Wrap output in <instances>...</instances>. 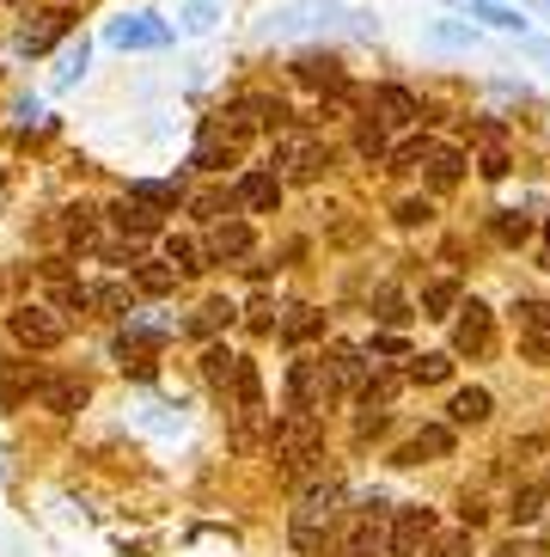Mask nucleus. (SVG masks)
<instances>
[{"label":"nucleus","mask_w":550,"mask_h":557,"mask_svg":"<svg viewBox=\"0 0 550 557\" xmlns=\"http://www.w3.org/2000/svg\"><path fill=\"white\" fill-rule=\"evenodd\" d=\"M342 484H312L307 496H300V508H293V521H288V540H293V552H324L330 545V527H337V515H342Z\"/></svg>","instance_id":"obj_1"},{"label":"nucleus","mask_w":550,"mask_h":557,"mask_svg":"<svg viewBox=\"0 0 550 557\" xmlns=\"http://www.w3.org/2000/svg\"><path fill=\"white\" fill-rule=\"evenodd\" d=\"M270 454H275V466H282L288 478H300L312 459L324 454V423L318 417H282L275 435H270Z\"/></svg>","instance_id":"obj_2"},{"label":"nucleus","mask_w":550,"mask_h":557,"mask_svg":"<svg viewBox=\"0 0 550 557\" xmlns=\"http://www.w3.org/2000/svg\"><path fill=\"white\" fill-rule=\"evenodd\" d=\"M7 331H13V344L32 349V356L67 344V319L55 307H13V312H7Z\"/></svg>","instance_id":"obj_3"},{"label":"nucleus","mask_w":550,"mask_h":557,"mask_svg":"<svg viewBox=\"0 0 550 557\" xmlns=\"http://www.w3.org/2000/svg\"><path fill=\"white\" fill-rule=\"evenodd\" d=\"M337 405V393H330V374H324L318 356H300L288 368V417H318V410Z\"/></svg>","instance_id":"obj_4"},{"label":"nucleus","mask_w":550,"mask_h":557,"mask_svg":"<svg viewBox=\"0 0 550 557\" xmlns=\"http://www.w3.org/2000/svg\"><path fill=\"white\" fill-rule=\"evenodd\" d=\"M379 515H386V503H379V496H373V503H361V515L349 521L337 557H386V527H379Z\"/></svg>","instance_id":"obj_5"},{"label":"nucleus","mask_w":550,"mask_h":557,"mask_svg":"<svg viewBox=\"0 0 550 557\" xmlns=\"http://www.w3.org/2000/svg\"><path fill=\"white\" fill-rule=\"evenodd\" d=\"M435 533V508H398L391 515V533H386V557H416Z\"/></svg>","instance_id":"obj_6"},{"label":"nucleus","mask_w":550,"mask_h":557,"mask_svg":"<svg viewBox=\"0 0 550 557\" xmlns=\"http://www.w3.org/2000/svg\"><path fill=\"white\" fill-rule=\"evenodd\" d=\"M111 44L116 50H165V44H172V25L153 18V13H123L111 25Z\"/></svg>","instance_id":"obj_7"},{"label":"nucleus","mask_w":550,"mask_h":557,"mask_svg":"<svg viewBox=\"0 0 550 557\" xmlns=\"http://www.w3.org/2000/svg\"><path fill=\"white\" fill-rule=\"evenodd\" d=\"M282 165H288L293 184H318L330 172V148L324 141H300V135H282Z\"/></svg>","instance_id":"obj_8"},{"label":"nucleus","mask_w":550,"mask_h":557,"mask_svg":"<svg viewBox=\"0 0 550 557\" xmlns=\"http://www.w3.org/2000/svg\"><path fill=\"white\" fill-rule=\"evenodd\" d=\"M489 337H496L489 307H484V300H465V307H459V325H453V349H459V356H484Z\"/></svg>","instance_id":"obj_9"},{"label":"nucleus","mask_w":550,"mask_h":557,"mask_svg":"<svg viewBox=\"0 0 550 557\" xmlns=\"http://www.w3.org/2000/svg\"><path fill=\"white\" fill-rule=\"evenodd\" d=\"M67 25H74V13H67V7H49V13H37V25H25V32H18V50H25V55L55 50V44L67 37Z\"/></svg>","instance_id":"obj_10"},{"label":"nucleus","mask_w":550,"mask_h":557,"mask_svg":"<svg viewBox=\"0 0 550 557\" xmlns=\"http://www.w3.org/2000/svg\"><path fill=\"white\" fill-rule=\"evenodd\" d=\"M453 454V423H428L398 447V466H422V459H447Z\"/></svg>","instance_id":"obj_11"},{"label":"nucleus","mask_w":550,"mask_h":557,"mask_svg":"<svg viewBox=\"0 0 550 557\" xmlns=\"http://www.w3.org/2000/svg\"><path fill=\"white\" fill-rule=\"evenodd\" d=\"M373 111L386 116V129H410V123H422V99L410 92V86H379V92H373Z\"/></svg>","instance_id":"obj_12"},{"label":"nucleus","mask_w":550,"mask_h":557,"mask_svg":"<svg viewBox=\"0 0 550 557\" xmlns=\"http://www.w3.org/2000/svg\"><path fill=\"white\" fill-rule=\"evenodd\" d=\"M32 393H43V374L32 361H0V410H18Z\"/></svg>","instance_id":"obj_13"},{"label":"nucleus","mask_w":550,"mask_h":557,"mask_svg":"<svg viewBox=\"0 0 550 557\" xmlns=\"http://www.w3.org/2000/svg\"><path fill=\"white\" fill-rule=\"evenodd\" d=\"M324 374H330V393L349 398V393H361V380H367V356H361V349H330Z\"/></svg>","instance_id":"obj_14"},{"label":"nucleus","mask_w":550,"mask_h":557,"mask_svg":"<svg viewBox=\"0 0 550 557\" xmlns=\"http://www.w3.org/2000/svg\"><path fill=\"white\" fill-rule=\"evenodd\" d=\"M293 81H300V86H318L324 99H330V92H342V86H349V81H342V67H337V55H318V50H312V55H300V62H293Z\"/></svg>","instance_id":"obj_15"},{"label":"nucleus","mask_w":550,"mask_h":557,"mask_svg":"<svg viewBox=\"0 0 550 557\" xmlns=\"http://www.w3.org/2000/svg\"><path fill=\"white\" fill-rule=\"evenodd\" d=\"M489 410H496V398H489L484 386H459L453 405H447V423H453V429H477V423H489Z\"/></svg>","instance_id":"obj_16"},{"label":"nucleus","mask_w":550,"mask_h":557,"mask_svg":"<svg viewBox=\"0 0 550 557\" xmlns=\"http://www.w3.org/2000/svg\"><path fill=\"white\" fill-rule=\"evenodd\" d=\"M233 405H239L245 423H258V417H263V380H258V361H245V356H239V368H233Z\"/></svg>","instance_id":"obj_17"},{"label":"nucleus","mask_w":550,"mask_h":557,"mask_svg":"<svg viewBox=\"0 0 550 557\" xmlns=\"http://www.w3.org/2000/svg\"><path fill=\"white\" fill-rule=\"evenodd\" d=\"M239 148H245V141H233V135H221V129L209 123V129H202V148L190 153V165H196V172H221V165L239 160Z\"/></svg>","instance_id":"obj_18"},{"label":"nucleus","mask_w":550,"mask_h":557,"mask_svg":"<svg viewBox=\"0 0 550 557\" xmlns=\"http://www.w3.org/2000/svg\"><path fill=\"white\" fill-rule=\"evenodd\" d=\"M275 202H282V178H275V172H245L239 178V209L270 214Z\"/></svg>","instance_id":"obj_19"},{"label":"nucleus","mask_w":550,"mask_h":557,"mask_svg":"<svg viewBox=\"0 0 550 557\" xmlns=\"http://www.w3.org/2000/svg\"><path fill=\"white\" fill-rule=\"evenodd\" d=\"M129 202H141V209H153V214H178L184 190L172 178H135L129 184Z\"/></svg>","instance_id":"obj_20"},{"label":"nucleus","mask_w":550,"mask_h":557,"mask_svg":"<svg viewBox=\"0 0 550 557\" xmlns=\"http://www.w3.org/2000/svg\"><path fill=\"white\" fill-rule=\"evenodd\" d=\"M111 227L123 233V239H153V233H160V214L123 197V202H116V209H111Z\"/></svg>","instance_id":"obj_21"},{"label":"nucleus","mask_w":550,"mask_h":557,"mask_svg":"<svg viewBox=\"0 0 550 557\" xmlns=\"http://www.w3.org/2000/svg\"><path fill=\"white\" fill-rule=\"evenodd\" d=\"M209 258H251V227L245 221H221V227L209 233Z\"/></svg>","instance_id":"obj_22"},{"label":"nucleus","mask_w":550,"mask_h":557,"mask_svg":"<svg viewBox=\"0 0 550 557\" xmlns=\"http://www.w3.org/2000/svg\"><path fill=\"white\" fill-rule=\"evenodd\" d=\"M465 18H484V25H496V32H526V13L520 7H502V0H465Z\"/></svg>","instance_id":"obj_23"},{"label":"nucleus","mask_w":550,"mask_h":557,"mask_svg":"<svg viewBox=\"0 0 550 557\" xmlns=\"http://www.w3.org/2000/svg\"><path fill=\"white\" fill-rule=\"evenodd\" d=\"M233 319H239V307H233V300H202V307H196V319H190V337H214V331H227Z\"/></svg>","instance_id":"obj_24"},{"label":"nucleus","mask_w":550,"mask_h":557,"mask_svg":"<svg viewBox=\"0 0 550 557\" xmlns=\"http://www.w3.org/2000/svg\"><path fill=\"white\" fill-rule=\"evenodd\" d=\"M465 178V153L459 148H435L428 153V190H453Z\"/></svg>","instance_id":"obj_25"},{"label":"nucleus","mask_w":550,"mask_h":557,"mask_svg":"<svg viewBox=\"0 0 550 557\" xmlns=\"http://www.w3.org/2000/svg\"><path fill=\"white\" fill-rule=\"evenodd\" d=\"M459 312V282L453 276H440L422 288V319H453Z\"/></svg>","instance_id":"obj_26"},{"label":"nucleus","mask_w":550,"mask_h":557,"mask_svg":"<svg viewBox=\"0 0 550 557\" xmlns=\"http://www.w3.org/2000/svg\"><path fill=\"white\" fill-rule=\"evenodd\" d=\"M355 153H361V160H391L386 116H361V123H355Z\"/></svg>","instance_id":"obj_27"},{"label":"nucleus","mask_w":550,"mask_h":557,"mask_svg":"<svg viewBox=\"0 0 550 557\" xmlns=\"http://www.w3.org/2000/svg\"><path fill=\"white\" fill-rule=\"evenodd\" d=\"M43 405L49 410H55V417H74V410H80L86 405V386H80V380H43Z\"/></svg>","instance_id":"obj_28"},{"label":"nucleus","mask_w":550,"mask_h":557,"mask_svg":"<svg viewBox=\"0 0 550 557\" xmlns=\"http://www.w3.org/2000/svg\"><path fill=\"white\" fill-rule=\"evenodd\" d=\"M428 44H440V50H477V25H465V18H435L428 25Z\"/></svg>","instance_id":"obj_29"},{"label":"nucleus","mask_w":550,"mask_h":557,"mask_svg":"<svg viewBox=\"0 0 550 557\" xmlns=\"http://www.w3.org/2000/svg\"><path fill=\"white\" fill-rule=\"evenodd\" d=\"M398 386H404V374H367L361 380V410H391V398H398Z\"/></svg>","instance_id":"obj_30"},{"label":"nucleus","mask_w":550,"mask_h":557,"mask_svg":"<svg viewBox=\"0 0 550 557\" xmlns=\"http://www.w3.org/2000/svg\"><path fill=\"white\" fill-rule=\"evenodd\" d=\"M545 503H550V491H545V484H520V491H514V503H508V515H514V527H533L538 515H545Z\"/></svg>","instance_id":"obj_31"},{"label":"nucleus","mask_w":550,"mask_h":557,"mask_svg":"<svg viewBox=\"0 0 550 557\" xmlns=\"http://www.w3.org/2000/svg\"><path fill=\"white\" fill-rule=\"evenodd\" d=\"M318 331H324V312H312V307L282 312V337H288V344H307V337H318Z\"/></svg>","instance_id":"obj_32"},{"label":"nucleus","mask_w":550,"mask_h":557,"mask_svg":"<svg viewBox=\"0 0 550 557\" xmlns=\"http://www.w3.org/2000/svg\"><path fill=\"white\" fill-rule=\"evenodd\" d=\"M135 288H141V295H172V288H178V270H172V263H135Z\"/></svg>","instance_id":"obj_33"},{"label":"nucleus","mask_w":550,"mask_h":557,"mask_svg":"<svg viewBox=\"0 0 550 557\" xmlns=\"http://www.w3.org/2000/svg\"><path fill=\"white\" fill-rule=\"evenodd\" d=\"M404 380H416V386H440V380H453V356H440V349L435 356H416L404 368Z\"/></svg>","instance_id":"obj_34"},{"label":"nucleus","mask_w":550,"mask_h":557,"mask_svg":"<svg viewBox=\"0 0 550 557\" xmlns=\"http://www.w3.org/2000/svg\"><path fill=\"white\" fill-rule=\"evenodd\" d=\"M227 214H239V190H209V197H196V221L221 227Z\"/></svg>","instance_id":"obj_35"},{"label":"nucleus","mask_w":550,"mask_h":557,"mask_svg":"<svg viewBox=\"0 0 550 557\" xmlns=\"http://www.w3.org/2000/svg\"><path fill=\"white\" fill-rule=\"evenodd\" d=\"M165 263H172L178 276H196V270H209V263H202V246H196V239H178V233L165 239Z\"/></svg>","instance_id":"obj_36"},{"label":"nucleus","mask_w":550,"mask_h":557,"mask_svg":"<svg viewBox=\"0 0 550 557\" xmlns=\"http://www.w3.org/2000/svg\"><path fill=\"white\" fill-rule=\"evenodd\" d=\"M233 368H239V356H233L227 344L202 349V374H209V386H233Z\"/></svg>","instance_id":"obj_37"},{"label":"nucleus","mask_w":550,"mask_h":557,"mask_svg":"<svg viewBox=\"0 0 550 557\" xmlns=\"http://www.w3.org/2000/svg\"><path fill=\"white\" fill-rule=\"evenodd\" d=\"M489 227H496V239H502V246H526V239H533V221H526L520 209H502Z\"/></svg>","instance_id":"obj_38"},{"label":"nucleus","mask_w":550,"mask_h":557,"mask_svg":"<svg viewBox=\"0 0 550 557\" xmlns=\"http://www.w3.org/2000/svg\"><path fill=\"white\" fill-rule=\"evenodd\" d=\"M184 32L190 37H202V32H214V18H221V7H214V0H184Z\"/></svg>","instance_id":"obj_39"},{"label":"nucleus","mask_w":550,"mask_h":557,"mask_svg":"<svg viewBox=\"0 0 550 557\" xmlns=\"http://www.w3.org/2000/svg\"><path fill=\"white\" fill-rule=\"evenodd\" d=\"M520 325H526V337H550V300H520Z\"/></svg>","instance_id":"obj_40"},{"label":"nucleus","mask_w":550,"mask_h":557,"mask_svg":"<svg viewBox=\"0 0 550 557\" xmlns=\"http://www.w3.org/2000/svg\"><path fill=\"white\" fill-rule=\"evenodd\" d=\"M428 153H435V141H428V135H416V141H404V148H391V172H410V165H428Z\"/></svg>","instance_id":"obj_41"},{"label":"nucleus","mask_w":550,"mask_h":557,"mask_svg":"<svg viewBox=\"0 0 550 557\" xmlns=\"http://www.w3.org/2000/svg\"><path fill=\"white\" fill-rule=\"evenodd\" d=\"M86 55H92V50H86V37H80V44H67V50H62V67H55V86H74V81H80V74H86Z\"/></svg>","instance_id":"obj_42"},{"label":"nucleus","mask_w":550,"mask_h":557,"mask_svg":"<svg viewBox=\"0 0 550 557\" xmlns=\"http://www.w3.org/2000/svg\"><path fill=\"white\" fill-rule=\"evenodd\" d=\"M373 319H379V325H404L410 307H404L398 295H391V288H379V312H373Z\"/></svg>","instance_id":"obj_43"},{"label":"nucleus","mask_w":550,"mask_h":557,"mask_svg":"<svg viewBox=\"0 0 550 557\" xmlns=\"http://www.w3.org/2000/svg\"><path fill=\"white\" fill-rule=\"evenodd\" d=\"M428 221H435V209H428V202H422V197L398 202V227H428Z\"/></svg>","instance_id":"obj_44"},{"label":"nucleus","mask_w":550,"mask_h":557,"mask_svg":"<svg viewBox=\"0 0 550 557\" xmlns=\"http://www.w3.org/2000/svg\"><path fill=\"white\" fill-rule=\"evenodd\" d=\"M92 307L123 312V307H129V288H123V282H104V288H92Z\"/></svg>","instance_id":"obj_45"},{"label":"nucleus","mask_w":550,"mask_h":557,"mask_svg":"<svg viewBox=\"0 0 550 557\" xmlns=\"http://www.w3.org/2000/svg\"><path fill=\"white\" fill-rule=\"evenodd\" d=\"M55 307H92V288H80V282H62V288H55Z\"/></svg>","instance_id":"obj_46"},{"label":"nucleus","mask_w":550,"mask_h":557,"mask_svg":"<svg viewBox=\"0 0 550 557\" xmlns=\"http://www.w3.org/2000/svg\"><path fill=\"white\" fill-rule=\"evenodd\" d=\"M508 172H514V160H508L502 148H489V153H484V178H489V184H502Z\"/></svg>","instance_id":"obj_47"},{"label":"nucleus","mask_w":550,"mask_h":557,"mask_svg":"<svg viewBox=\"0 0 550 557\" xmlns=\"http://www.w3.org/2000/svg\"><path fill=\"white\" fill-rule=\"evenodd\" d=\"M428 557H471V533H453V540H440Z\"/></svg>","instance_id":"obj_48"},{"label":"nucleus","mask_w":550,"mask_h":557,"mask_svg":"<svg viewBox=\"0 0 550 557\" xmlns=\"http://www.w3.org/2000/svg\"><path fill=\"white\" fill-rule=\"evenodd\" d=\"M373 356H404V337H391V331H379V337H373Z\"/></svg>","instance_id":"obj_49"},{"label":"nucleus","mask_w":550,"mask_h":557,"mask_svg":"<svg viewBox=\"0 0 550 557\" xmlns=\"http://www.w3.org/2000/svg\"><path fill=\"white\" fill-rule=\"evenodd\" d=\"M251 331H275V307H270V300H258V307H251Z\"/></svg>","instance_id":"obj_50"},{"label":"nucleus","mask_w":550,"mask_h":557,"mask_svg":"<svg viewBox=\"0 0 550 557\" xmlns=\"http://www.w3.org/2000/svg\"><path fill=\"white\" fill-rule=\"evenodd\" d=\"M520 349H526L533 361H550V337H520Z\"/></svg>","instance_id":"obj_51"},{"label":"nucleus","mask_w":550,"mask_h":557,"mask_svg":"<svg viewBox=\"0 0 550 557\" xmlns=\"http://www.w3.org/2000/svg\"><path fill=\"white\" fill-rule=\"evenodd\" d=\"M459 515H465V527H484V503H471V496L459 503Z\"/></svg>","instance_id":"obj_52"},{"label":"nucleus","mask_w":550,"mask_h":557,"mask_svg":"<svg viewBox=\"0 0 550 557\" xmlns=\"http://www.w3.org/2000/svg\"><path fill=\"white\" fill-rule=\"evenodd\" d=\"M526 50H533L538 62H550V37H526Z\"/></svg>","instance_id":"obj_53"},{"label":"nucleus","mask_w":550,"mask_h":557,"mask_svg":"<svg viewBox=\"0 0 550 557\" xmlns=\"http://www.w3.org/2000/svg\"><path fill=\"white\" fill-rule=\"evenodd\" d=\"M489 557H526V552H520V545H496Z\"/></svg>","instance_id":"obj_54"},{"label":"nucleus","mask_w":550,"mask_h":557,"mask_svg":"<svg viewBox=\"0 0 550 557\" xmlns=\"http://www.w3.org/2000/svg\"><path fill=\"white\" fill-rule=\"evenodd\" d=\"M545 251H550V221H545Z\"/></svg>","instance_id":"obj_55"},{"label":"nucleus","mask_w":550,"mask_h":557,"mask_svg":"<svg viewBox=\"0 0 550 557\" xmlns=\"http://www.w3.org/2000/svg\"><path fill=\"white\" fill-rule=\"evenodd\" d=\"M533 7H545V13H550V0H533Z\"/></svg>","instance_id":"obj_56"},{"label":"nucleus","mask_w":550,"mask_h":557,"mask_svg":"<svg viewBox=\"0 0 550 557\" xmlns=\"http://www.w3.org/2000/svg\"><path fill=\"white\" fill-rule=\"evenodd\" d=\"M545 540H550V533H545Z\"/></svg>","instance_id":"obj_57"},{"label":"nucleus","mask_w":550,"mask_h":557,"mask_svg":"<svg viewBox=\"0 0 550 557\" xmlns=\"http://www.w3.org/2000/svg\"><path fill=\"white\" fill-rule=\"evenodd\" d=\"M545 491H550V484H545Z\"/></svg>","instance_id":"obj_58"}]
</instances>
